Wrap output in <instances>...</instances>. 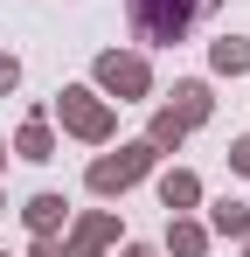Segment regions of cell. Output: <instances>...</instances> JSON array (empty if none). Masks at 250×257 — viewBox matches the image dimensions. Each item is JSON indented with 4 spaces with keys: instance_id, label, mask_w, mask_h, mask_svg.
<instances>
[{
    "instance_id": "cell-11",
    "label": "cell",
    "mask_w": 250,
    "mask_h": 257,
    "mask_svg": "<svg viewBox=\"0 0 250 257\" xmlns=\"http://www.w3.org/2000/svg\"><path fill=\"white\" fill-rule=\"evenodd\" d=\"M0 90H14V63L7 56H0Z\"/></svg>"
},
{
    "instance_id": "cell-5",
    "label": "cell",
    "mask_w": 250,
    "mask_h": 257,
    "mask_svg": "<svg viewBox=\"0 0 250 257\" xmlns=\"http://www.w3.org/2000/svg\"><path fill=\"white\" fill-rule=\"evenodd\" d=\"M215 70H250V42H215Z\"/></svg>"
},
{
    "instance_id": "cell-3",
    "label": "cell",
    "mask_w": 250,
    "mask_h": 257,
    "mask_svg": "<svg viewBox=\"0 0 250 257\" xmlns=\"http://www.w3.org/2000/svg\"><path fill=\"white\" fill-rule=\"evenodd\" d=\"M63 118H70V132H83V139H104V132H111V111L90 104V90H63Z\"/></svg>"
},
{
    "instance_id": "cell-4",
    "label": "cell",
    "mask_w": 250,
    "mask_h": 257,
    "mask_svg": "<svg viewBox=\"0 0 250 257\" xmlns=\"http://www.w3.org/2000/svg\"><path fill=\"white\" fill-rule=\"evenodd\" d=\"M97 77H104V90H118V97H139V90H146V63H139V56H104Z\"/></svg>"
},
{
    "instance_id": "cell-12",
    "label": "cell",
    "mask_w": 250,
    "mask_h": 257,
    "mask_svg": "<svg viewBox=\"0 0 250 257\" xmlns=\"http://www.w3.org/2000/svg\"><path fill=\"white\" fill-rule=\"evenodd\" d=\"M236 167H243V174H250V139H243V146H236Z\"/></svg>"
},
{
    "instance_id": "cell-10",
    "label": "cell",
    "mask_w": 250,
    "mask_h": 257,
    "mask_svg": "<svg viewBox=\"0 0 250 257\" xmlns=\"http://www.w3.org/2000/svg\"><path fill=\"white\" fill-rule=\"evenodd\" d=\"M21 153H28V160H49V132L28 125V132H21Z\"/></svg>"
},
{
    "instance_id": "cell-7",
    "label": "cell",
    "mask_w": 250,
    "mask_h": 257,
    "mask_svg": "<svg viewBox=\"0 0 250 257\" xmlns=\"http://www.w3.org/2000/svg\"><path fill=\"white\" fill-rule=\"evenodd\" d=\"M56 215H63L56 195H35V202H28V222H35V229H56Z\"/></svg>"
},
{
    "instance_id": "cell-13",
    "label": "cell",
    "mask_w": 250,
    "mask_h": 257,
    "mask_svg": "<svg viewBox=\"0 0 250 257\" xmlns=\"http://www.w3.org/2000/svg\"><path fill=\"white\" fill-rule=\"evenodd\" d=\"M125 257H153V250H125Z\"/></svg>"
},
{
    "instance_id": "cell-8",
    "label": "cell",
    "mask_w": 250,
    "mask_h": 257,
    "mask_svg": "<svg viewBox=\"0 0 250 257\" xmlns=\"http://www.w3.org/2000/svg\"><path fill=\"white\" fill-rule=\"evenodd\" d=\"M104 236H111V222H104V215H97V222H83V229H77V257H90Z\"/></svg>"
},
{
    "instance_id": "cell-1",
    "label": "cell",
    "mask_w": 250,
    "mask_h": 257,
    "mask_svg": "<svg viewBox=\"0 0 250 257\" xmlns=\"http://www.w3.org/2000/svg\"><path fill=\"white\" fill-rule=\"evenodd\" d=\"M195 7L202 0H132V21H139L146 42H181L188 21H195Z\"/></svg>"
},
{
    "instance_id": "cell-9",
    "label": "cell",
    "mask_w": 250,
    "mask_h": 257,
    "mask_svg": "<svg viewBox=\"0 0 250 257\" xmlns=\"http://www.w3.org/2000/svg\"><path fill=\"white\" fill-rule=\"evenodd\" d=\"M215 229H222V236H243V209L222 202V209H215Z\"/></svg>"
},
{
    "instance_id": "cell-6",
    "label": "cell",
    "mask_w": 250,
    "mask_h": 257,
    "mask_svg": "<svg viewBox=\"0 0 250 257\" xmlns=\"http://www.w3.org/2000/svg\"><path fill=\"white\" fill-rule=\"evenodd\" d=\"M160 195H167V209H188V202H195V181H188V174H167Z\"/></svg>"
},
{
    "instance_id": "cell-2",
    "label": "cell",
    "mask_w": 250,
    "mask_h": 257,
    "mask_svg": "<svg viewBox=\"0 0 250 257\" xmlns=\"http://www.w3.org/2000/svg\"><path fill=\"white\" fill-rule=\"evenodd\" d=\"M146 160H153V146H125L118 160H97V167H90V188H104V195H111V188H125V181H139Z\"/></svg>"
}]
</instances>
